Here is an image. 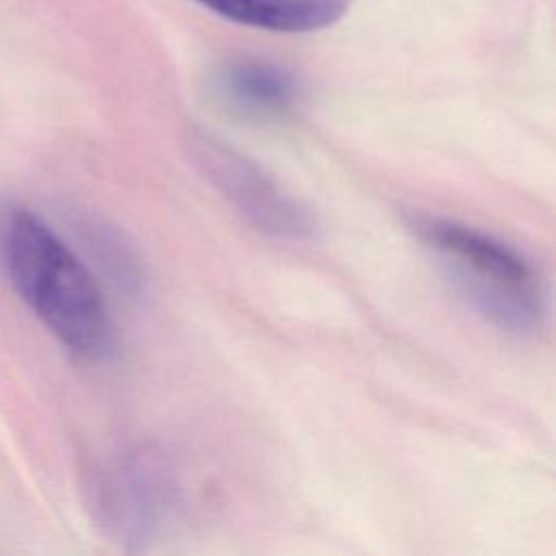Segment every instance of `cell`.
Listing matches in <instances>:
<instances>
[{"instance_id": "obj_5", "label": "cell", "mask_w": 556, "mask_h": 556, "mask_svg": "<svg viewBox=\"0 0 556 556\" xmlns=\"http://www.w3.org/2000/svg\"><path fill=\"white\" fill-rule=\"evenodd\" d=\"M208 11L252 28L313 33L337 24L352 0H195Z\"/></svg>"}, {"instance_id": "obj_1", "label": "cell", "mask_w": 556, "mask_h": 556, "mask_svg": "<svg viewBox=\"0 0 556 556\" xmlns=\"http://www.w3.org/2000/svg\"><path fill=\"white\" fill-rule=\"evenodd\" d=\"M0 265L59 343L89 361L111 354L113 321L93 274L39 215L24 206L0 213Z\"/></svg>"}, {"instance_id": "obj_3", "label": "cell", "mask_w": 556, "mask_h": 556, "mask_svg": "<svg viewBox=\"0 0 556 556\" xmlns=\"http://www.w3.org/2000/svg\"><path fill=\"white\" fill-rule=\"evenodd\" d=\"M191 154L222 195L267 235L304 237L313 230L311 215L276 187L256 163L228 143L195 135L191 139Z\"/></svg>"}, {"instance_id": "obj_2", "label": "cell", "mask_w": 556, "mask_h": 556, "mask_svg": "<svg viewBox=\"0 0 556 556\" xmlns=\"http://www.w3.org/2000/svg\"><path fill=\"white\" fill-rule=\"evenodd\" d=\"M415 232L486 319L513 332H528L541 324L543 285L519 252L482 230L443 217H417Z\"/></svg>"}, {"instance_id": "obj_4", "label": "cell", "mask_w": 556, "mask_h": 556, "mask_svg": "<svg viewBox=\"0 0 556 556\" xmlns=\"http://www.w3.org/2000/svg\"><path fill=\"white\" fill-rule=\"evenodd\" d=\"M215 83L228 104L256 117L282 115L300 98V85L291 72L258 59H241L224 65Z\"/></svg>"}]
</instances>
